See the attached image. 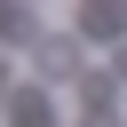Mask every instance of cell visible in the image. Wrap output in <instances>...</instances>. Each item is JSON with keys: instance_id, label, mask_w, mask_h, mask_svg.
<instances>
[{"instance_id": "obj_2", "label": "cell", "mask_w": 127, "mask_h": 127, "mask_svg": "<svg viewBox=\"0 0 127 127\" xmlns=\"http://www.w3.org/2000/svg\"><path fill=\"white\" fill-rule=\"evenodd\" d=\"M16 127H56V103H40V95H16V111H8Z\"/></svg>"}, {"instance_id": "obj_1", "label": "cell", "mask_w": 127, "mask_h": 127, "mask_svg": "<svg viewBox=\"0 0 127 127\" xmlns=\"http://www.w3.org/2000/svg\"><path fill=\"white\" fill-rule=\"evenodd\" d=\"M32 64H40V79H71V71H79V40H40Z\"/></svg>"}, {"instance_id": "obj_4", "label": "cell", "mask_w": 127, "mask_h": 127, "mask_svg": "<svg viewBox=\"0 0 127 127\" xmlns=\"http://www.w3.org/2000/svg\"><path fill=\"white\" fill-rule=\"evenodd\" d=\"M0 95H8V64H0Z\"/></svg>"}, {"instance_id": "obj_3", "label": "cell", "mask_w": 127, "mask_h": 127, "mask_svg": "<svg viewBox=\"0 0 127 127\" xmlns=\"http://www.w3.org/2000/svg\"><path fill=\"white\" fill-rule=\"evenodd\" d=\"M111 79H119V87H127V48H119V56H111Z\"/></svg>"}]
</instances>
